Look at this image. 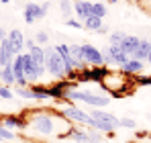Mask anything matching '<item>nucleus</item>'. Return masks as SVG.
Returning a JSON list of instances; mask_svg holds the SVG:
<instances>
[{"mask_svg": "<svg viewBox=\"0 0 151 143\" xmlns=\"http://www.w3.org/2000/svg\"><path fill=\"white\" fill-rule=\"evenodd\" d=\"M25 117H27V115H25ZM27 123H29V127H31L37 135H43V137H47V135H55V131H57V119H55V113L45 110V108H35V110H31Z\"/></svg>", "mask_w": 151, "mask_h": 143, "instance_id": "1", "label": "nucleus"}, {"mask_svg": "<svg viewBox=\"0 0 151 143\" xmlns=\"http://www.w3.org/2000/svg\"><path fill=\"white\" fill-rule=\"evenodd\" d=\"M68 100L72 102V100H80V102H84V104H88V106H92V108H104V106H108V96L104 94H96V92H92V90H70L68 92Z\"/></svg>", "mask_w": 151, "mask_h": 143, "instance_id": "2", "label": "nucleus"}, {"mask_svg": "<svg viewBox=\"0 0 151 143\" xmlns=\"http://www.w3.org/2000/svg\"><path fill=\"white\" fill-rule=\"evenodd\" d=\"M59 115L63 117V119H68L70 123H74V125H82V127H90L92 125V117H90V113H86V110H82L80 106H76V104H68V106H63L61 110H59Z\"/></svg>", "mask_w": 151, "mask_h": 143, "instance_id": "3", "label": "nucleus"}, {"mask_svg": "<svg viewBox=\"0 0 151 143\" xmlns=\"http://www.w3.org/2000/svg\"><path fill=\"white\" fill-rule=\"evenodd\" d=\"M45 55H47V74L51 78H55V80H63L65 78V64H63V59L49 45L45 47Z\"/></svg>", "mask_w": 151, "mask_h": 143, "instance_id": "4", "label": "nucleus"}, {"mask_svg": "<svg viewBox=\"0 0 151 143\" xmlns=\"http://www.w3.org/2000/svg\"><path fill=\"white\" fill-rule=\"evenodd\" d=\"M82 59L88 68H94V66H104V59H102V49H98L92 43H84L82 45Z\"/></svg>", "mask_w": 151, "mask_h": 143, "instance_id": "5", "label": "nucleus"}, {"mask_svg": "<svg viewBox=\"0 0 151 143\" xmlns=\"http://www.w3.org/2000/svg\"><path fill=\"white\" fill-rule=\"evenodd\" d=\"M6 129H10V131H25L29 129V123H27V117L25 115H4L2 121H0Z\"/></svg>", "mask_w": 151, "mask_h": 143, "instance_id": "6", "label": "nucleus"}, {"mask_svg": "<svg viewBox=\"0 0 151 143\" xmlns=\"http://www.w3.org/2000/svg\"><path fill=\"white\" fill-rule=\"evenodd\" d=\"M90 117H92L94 121L104 123V125H110L114 131H116V129H121V125H119V117H116V115H112V113H108V110H104V108H92Z\"/></svg>", "mask_w": 151, "mask_h": 143, "instance_id": "7", "label": "nucleus"}, {"mask_svg": "<svg viewBox=\"0 0 151 143\" xmlns=\"http://www.w3.org/2000/svg\"><path fill=\"white\" fill-rule=\"evenodd\" d=\"M23 72H25L27 84H37V82L41 80V76L37 74V68H35V64H33V59H31L29 51L23 53Z\"/></svg>", "mask_w": 151, "mask_h": 143, "instance_id": "8", "label": "nucleus"}, {"mask_svg": "<svg viewBox=\"0 0 151 143\" xmlns=\"http://www.w3.org/2000/svg\"><path fill=\"white\" fill-rule=\"evenodd\" d=\"M6 39L10 41V45H12V51H14V55H21V53H25V33L21 31V29H12L10 33H6Z\"/></svg>", "mask_w": 151, "mask_h": 143, "instance_id": "9", "label": "nucleus"}, {"mask_svg": "<svg viewBox=\"0 0 151 143\" xmlns=\"http://www.w3.org/2000/svg\"><path fill=\"white\" fill-rule=\"evenodd\" d=\"M53 49L57 51V55L63 59V64H65V76L70 74V72H78L74 66V59H72V53H70V43H57V45H53Z\"/></svg>", "mask_w": 151, "mask_h": 143, "instance_id": "10", "label": "nucleus"}, {"mask_svg": "<svg viewBox=\"0 0 151 143\" xmlns=\"http://www.w3.org/2000/svg\"><path fill=\"white\" fill-rule=\"evenodd\" d=\"M23 17H25V23L27 25H33L35 21L43 19L45 12H43V8H41V4H37V2H29V4L25 6V10H23Z\"/></svg>", "mask_w": 151, "mask_h": 143, "instance_id": "11", "label": "nucleus"}, {"mask_svg": "<svg viewBox=\"0 0 151 143\" xmlns=\"http://www.w3.org/2000/svg\"><path fill=\"white\" fill-rule=\"evenodd\" d=\"M139 45H141V37H137V35H127L125 33V37H123V41H121L119 47L123 49L129 57H133V53L139 49Z\"/></svg>", "mask_w": 151, "mask_h": 143, "instance_id": "12", "label": "nucleus"}, {"mask_svg": "<svg viewBox=\"0 0 151 143\" xmlns=\"http://www.w3.org/2000/svg\"><path fill=\"white\" fill-rule=\"evenodd\" d=\"M12 74L17 78V86L19 88H25L27 78H25V72H23V53L21 55H14V59H12Z\"/></svg>", "mask_w": 151, "mask_h": 143, "instance_id": "13", "label": "nucleus"}, {"mask_svg": "<svg viewBox=\"0 0 151 143\" xmlns=\"http://www.w3.org/2000/svg\"><path fill=\"white\" fill-rule=\"evenodd\" d=\"M74 12H76V17L84 23L88 17H92V2H88V0H74Z\"/></svg>", "mask_w": 151, "mask_h": 143, "instance_id": "14", "label": "nucleus"}, {"mask_svg": "<svg viewBox=\"0 0 151 143\" xmlns=\"http://www.w3.org/2000/svg\"><path fill=\"white\" fill-rule=\"evenodd\" d=\"M143 68H145V66H143V61H139V59H133V57H131L125 66H121L119 70L123 72L125 76H139V74H143Z\"/></svg>", "mask_w": 151, "mask_h": 143, "instance_id": "15", "label": "nucleus"}, {"mask_svg": "<svg viewBox=\"0 0 151 143\" xmlns=\"http://www.w3.org/2000/svg\"><path fill=\"white\" fill-rule=\"evenodd\" d=\"M106 49H108V53H110V57H112L114 66H119V68H121V66H125L127 61L131 59V57H129V55H127V53L119 47V45H108Z\"/></svg>", "mask_w": 151, "mask_h": 143, "instance_id": "16", "label": "nucleus"}, {"mask_svg": "<svg viewBox=\"0 0 151 143\" xmlns=\"http://www.w3.org/2000/svg\"><path fill=\"white\" fill-rule=\"evenodd\" d=\"M108 72H110L108 66H94V68H90V82H94V84L100 86L102 82H104V78L108 76Z\"/></svg>", "mask_w": 151, "mask_h": 143, "instance_id": "17", "label": "nucleus"}, {"mask_svg": "<svg viewBox=\"0 0 151 143\" xmlns=\"http://www.w3.org/2000/svg\"><path fill=\"white\" fill-rule=\"evenodd\" d=\"M0 82L2 86H17V78L12 74V64H6L4 68H0Z\"/></svg>", "mask_w": 151, "mask_h": 143, "instance_id": "18", "label": "nucleus"}, {"mask_svg": "<svg viewBox=\"0 0 151 143\" xmlns=\"http://www.w3.org/2000/svg\"><path fill=\"white\" fill-rule=\"evenodd\" d=\"M149 51H151V43L149 39H141V45H139V49L133 53V59H139V61H147V57H149Z\"/></svg>", "mask_w": 151, "mask_h": 143, "instance_id": "19", "label": "nucleus"}, {"mask_svg": "<svg viewBox=\"0 0 151 143\" xmlns=\"http://www.w3.org/2000/svg\"><path fill=\"white\" fill-rule=\"evenodd\" d=\"M70 139L76 143H98L90 137V133L86 129H76V127H74V131H72V135H70Z\"/></svg>", "mask_w": 151, "mask_h": 143, "instance_id": "20", "label": "nucleus"}, {"mask_svg": "<svg viewBox=\"0 0 151 143\" xmlns=\"http://www.w3.org/2000/svg\"><path fill=\"white\" fill-rule=\"evenodd\" d=\"M31 90H33L35 100H51L47 86H43V84H39V82H37V84H31Z\"/></svg>", "mask_w": 151, "mask_h": 143, "instance_id": "21", "label": "nucleus"}, {"mask_svg": "<svg viewBox=\"0 0 151 143\" xmlns=\"http://www.w3.org/2000/svg\"><path fill=\"white\" fill-rule=\"evenodd\" d=\"M102 25H104V23H102V19H98V17L92 14V17H88V19L84 21V29H86V31H92V33H98Z\"/></svg>", "mask_w": 151, "mask_h": 143, "instance_id": "22", "label": "nucleus"}, {"mask_svg": "<svg viewBox=\"0 0 151 143\" xmlns=\"http://www.w3.org/2000/svg\"><path fill=\"white\" fill-rule=\"evenodd\" d=\"M0 141H4V143H12V141H17V133H12L10 129H6L2 123H0Z\"/></svg>", "mask_w": 151, "mask_h": 143, "instance_id": "23", "label": "nucleus"}, {"mask_svg": "<svg viewBox=\"0 0 151 143\" xmlns=\"http://www.w3.org/2000/svg\"><path fill=\"white\" fill-rule=\"evenodd\" d=\"M59 10L65 19H72V12H74V2L72 0H59Z\"/></svg>", "mask_w": 151, "mask_h": 143, "instance_id": "24", "label": "nucleus"}, {"mask_svg": "<svg viewBox=\"0 0 151 143\" xmlns=\"http://www.w3.org/2000/svg\"><path fill=\"white\" fill-rule=\"evenodd\" d=\"M92 14L98 17V19H104V17L108 14L106 4H104V2H92Z\"/></svg>", "mask_w": 151, "mask_h": 143, "instance_id": "25", "label": "nucleus"}, {"mask_svg": "<svg viewBox=\"0 0 151 143\" xmlns=\"http://www.w3.org/2000/svg\"><path fill=\"white\" fill-rule=\"evenodd\" d=\"M35 43H37L39 47H47V43H49V33H47V31H37V33H35Z\"/></svg>", "mask_w": 151, "mask_h": 143, "instance_id": "26", "label": "nucleus"}, {"mask_svg": "<svg viewBox=\"0 0 151 143\" xmlns=\"http://www.w3.org/2000/svg\"><path fill=\"white\" fill-rule=\"evenodd\" d=\"M17 96H21V98H25V100H35V96H33V90H31V86H25V88H19L17 86Z\"/></svg>", "mask_w": 151, "mask_h": 143, "instance_id": "27", "label": "nucleus"}, {"mask_svg": "<svg viewBox=\"0 0 151 143\" xmlns=\"http://www.w3.org/2000/svg\"><path fill=\"white\" fill-rule=\"evenodd\" d=\"M135 78V84L137 86H151V76L149 74H139V76H133Z\"/></svg>", "mask_w": 151, "mask_h": 143, "instance_id": "28", "label": "nucleus"}, {"mask_svg": "<svg viewBox=\"0 0 151 143\" xmlns=\"http://www.w3.org/2000/svg\"><path fill=\"white\" fill-rule=\"evenodd\" d=\"M123 37H125L123 31H114V33H110V37H108V45H121Z\"/></svg>", "mask_w": 151, "mask_h": 143, "instance_id": "29", "label": "nucleus"}, {"mask_svg": "<svg viewBox=\"0 0 151 143\" xmlns=\"http://www.w3.org/2000/svg\"><path fill=\"white\" fill-rule=\"evenodd\" d=\"M135 4L139 6L141 12H145L147 17H151V0H135Z\"/></svg>", "mask_w": 151, "mask_h": 143, "instance_id": "30", "label": "nucleus"}, {"mask_svg": "<svg viewBox=\"0 0 151 143\" xmlns=\"http://www.w3.org/2000/svg\"><path fill=\"white\" fill-rule=\"evenodd\" d=\"M0 98L2 100H12L14 98V90H10V86H0Z\"/></svg>", "mask_w": 151, "mask_h": 143, "instance_id": "31", "label": "nucleus"}, {"mask_svg": "<svg viewBox=\"0 0 151 143\" xmlns=\"http://www.w3.org/2000/svg\"><path fill=\"white\" fill-rule=\"evenodd\" d=\"M119 125H121L123 129H135V127H137L135 119H129V117H123V119H119Z\"/></svg>", "mask_w": 151, "mask_h": 143, "instance_id": "32", "label": "nucleus"}, {"mask_svg": "<svg viewBox=\"0 0 151 143\" xmlns=\"http://www.w3.org/2000/svg\"><path fill=\"white\" fill-rule=\"evenodd\" d=\"M65 27H70V29H84V23L82 21H78V19H65Z\"/></svg>", "mask_w": 151, "mask_h": 143, "instance_id": "33", "label": "nucleus"}, {"mask_svg": "<svg viewBox=\"0 0 151 143\" xmlns=\"http://www.w3.org/2000/svg\"><path fill=\"white\" fill-rule=\"evenodd\" d=\"M35 47H37V43H35V37H27V39H25V49H27V51H33Z\"/></svg>", "mask_w": 151, "mask_h": 143, "instance_id": "34", "label": "nucleus"}, {"mask_svg": "<svg viewBox=\"0 0 151 143\" xmlns=\"http://www.w3.org/2000/svg\"><path fill=\"white\" fill-rule=\"evenodd\" d=\"M4 39H6V31H4V29H2V27H0V43H2V41H4Z\"/></svg>", "mask_w": 151, "mask_h": 143, "instance_id": "35", "label": "nucleus"}, {"mask_svg": "<svg viewBox=\"0 0 151 143\" xmlns=\"http://www.w3.org/2000/svg\"><path fill=\"white\" fill-rule=\"evenodd\" d=\"M6 66V59H4V55H2V49H0V68H4Z\"/></svg>", "mask_w": 151, "mask_h": 143, "instance_id": "36", "label": "nucleus"}, {"mask_svg": "<svg viewBox=\"0 0 151 143\" xmlns=\"http://www.w3.org/2000/svg\"><path fill=\"white\" fill-rule=\"evenodd\" d=\"M49 6H51V2H43V6H41V8H43V12H45V14H47V10H49Z\"/></svg>", "mask_w": 151, "mask_h": 143, "instance_id": "37", "label": "nucleus"}, {"mask_svg": "<svg viewBox=\"0 0 151 143\" xmlns=\"http://www.w3.org/2000/svg\"><path fill=\"white\" fill-rule=\"evenodd\" d=\"M98 33H100V35H106V33H108V27H104V25H102V27H100V31H98Z\"/></svg>", "mask_w": 151, "mask_h": 143, "instance_id": "38", "label": "nucleus"}, {"mask_svg": "<svg viewBox=\"0 0 151 143\" xmlns=\"http://www.w3.org/2000/svg\"><path fill=\"white\" fill-rule=\"evenodd\" d=\"M106 2H108V4H116L119 0H106Z\"/></svg>", "mask_w": 151, "mask_h": 143, "instance_id": "39", "label": "nucleus"}, {"mask_svg": "<svg viewBox=\"0 0 151 143\" xmlns=\"http://www.w3.org/2000/svg\"><path fill=\"white\" fill-rule=\"evenodd\" d=\"M0 2H2V4H8V2H10V0H0Z\"/></svg>", "mask_w": 151, "mask_h": 143, "instance_id": "40", "label": "nucleus"}, {"mask_svg": "<svg viewBox=\"0 0 151 143\" xmlns=\"http://www.w3.org/2000/svg\"><path fill=\"white\" fill-rule=\"evenodd\" d=\"M147 61H149V66H151V51H149V57H147Z\"/></svg>", "mask_w": 151, "mask_h": 143, "instance_id": "41", "label": "nucleus"}, {"mask_svg": "<svg viewBox=\"0 0 151 143\" xmlns=\"http://www.w3.org/2000/svg\"><path fill=\"white\" fill-rule=\"evenodd\" d=\"M125 2H133V0H125Z\"/></svg>", "mask_w": 151, "mask_h": 143, "instance_id": "42", "label": "nucleus"}, {"mask_svg": "<svg viewBox=\"0 0 151 143\" xmlns=\"http://www.w3.org/2000/svg\"><path fill=\"white\" fill-rule=\"evenodd\" d=\"M149 43H151V37H149Z\"/></svg>", "mask_w": 151, "mask_h": 143, "instance_id": "43", "label": "nucleus"}, {"mask_svg": "<svg viewBox=\"0 0 151 143\" xmlns=\"http://www.w3.org/2000/svg\"><path fill=\"white\" fill-rule=\"evenodd\" d=\"M55 2H59V0H55Z\"/></svg>", "mask_w": 151, "mask_h": 143, "instance_id": "44", "label": "nucleus"}]
</instances>
